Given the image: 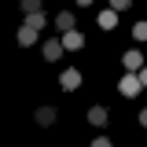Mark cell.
Wrapping results in <instances>:
<instances>
[{
	"label": "cell",
	"instance_id": "cell-1",
	"mask_svg": "<svg viewBox=\"0 0 147 147\" xmlns=\"http://www.w3.org/2000/svg\"><path fill=\"white\" fill-rule=\"evenodd\" d=\"M140 88H144L140 74H125V77L118 81V92H121V96H129V99H136V96H140Z\"/></svg>",
	"mask_w": 147,
	"mask_h": 147
},
{
	"label": "cell",
	"instance_id": "cell-2",
	"mask_svg": "<svg viewBox=\"0 0 147 147\" xmlns=\"http://www.w3.org/2000/svg\"><path fill=\"white\" fill-rule=\"evenodd\" d=\"M121 63H125V70H129V74H140V70H144V52L129 48V52L121 55Z\"/></svg>",
	"mask_w": 147,
	"mask_h": 147
},
{
	"label": "cell",
	"instance_id": "cell-3",
	"mask_svg": "<svg viewBox=\"0 0 147 147\" xmlns=\"http://www.w3.org/2000/svg\"><path fill=\"white\" fill-rule=\"evenodd\" d=\"M59 55H63V37H59V40H52V37H44V59H48V63H55Z\"/></svg>",
	"mask_w": 147,
	"mask_h": 147
},
{
	"label": "cell",
	"instance_id": "cell-4",
	"mask_svg": "<svg viewBox=\"0 0 147 147\" xmlns=\"http://www.w3.org/2000/svg\"><path fill=\"white\" fill-rule=\"evenodd\" d=\"M59 85L66 92H74L77 85H81V70H63V77H59Z\"/></svg>",
	"mask_w": 147,
	"mask_h": 147
},
{
	"label": "cell",
	"instance_id": "cell-5",
	"mask_svg": "<svg viewBox=\"0 0 147 147\" xmlns=\"http://www.w3.org/2000/svg\"><path fill=\"white\" fill-rule=\"evenodd\" d=\"M63 48H70V52H77V48H85V37L77 33V30H70V33H63Z\"/></svg>",
	"mask_w": 147,
	"mask_h": 147
},
{
	"label": "cell",
	"instance_id": "cell-6",
	"mask_svg": "<svg viewBox=\"0 0 147 147\" xmlns=\"http://www.w3.org/2000/svg\"><path fill=\"white\" fill-rule=\"evenodd\" d=\"M33 118H37V125H40V129H48V125H55V107H40V110H37V114H33Z\"/></svg>",
	"mask_w": 147,
	"mask_h": 147
},
{
	"label": "cell",
	"instance_id": "cell-7",
	"mask_svg": "<svg viewBox=\"0 0 147 147\" xmlns=\"http://www.w3.org/2000/svg\"><path fill=\"white\" fill-rule=\"evenodd\" d=\"M88 121H92V125H107V121H110L107 107H92V110H88Z\"/></svg>",
	"mask_w": 147,
	"mask_h": 147
},
{
	"label": "cell",
	"instance_id": "cell-8",
	"mask_svg": "<svg viewBox=\"0 0 147 147\" xmlns=\"http://www.w3.org/2000/svg\"><path fill=\"white\" fill-rule=\"evenodd\" d=\"M55 26H59V33H70V30H74V15H70V11L55 15Z\"/></svg>",
	"mask_w": 147,
	"mask_h": 147
},
{
	"label": "cell",
	"instance_id": "cell-9",
	"mask_svg": "<svg viewBox=\"0 0 147 147\" xmlns=\"http://www.w3.org/2000/svg\"><path fill=\"white\" fill-rule=\"evenodd\" d=\"M18 44H37V30H33V26L22 22V30H18Z\"/></svg>",
	"mask_w": 147,
	"mask_h": 147
},
{
	"label": "cell",
	"instance_id": "cell-10",
	"mask_svg": "<svg viewBox=\"0 0 147 147\" xmlns=\"http://www.w3.org/2000/svg\"><path fill=\"white\" fill-rule=\"evenodd\" d=\"M114 26H118V11L110 7V11H103V15H99V30H114Z\"/></svg>",
	"mask_w": 147,
	"mask_h": 147
},
{
	"label": "cell",
	"instance_id": "cell-11",
	"mask_svg": "<svg viewBox=\"0 0 147 147\" xmlns=\"http://www.w3.org/2000/svg\"><path fill=\"white\" fill-rule=\"evenodd\" d=\"M26 26H33L37 33H40V30H44V26H48V18L40 15V11H33V15H26Z\"/></svg>",
	"mask_w": 147,
	"mask_h": 147
},
{
	"label": "cell",
	"instance_id": "cell-12",
	"mask_svg": "<svg viewBox=\"0 0 147 147\" xmlns=\"http://www.w3.org/2000/svg\"><path fill=\"white\" fill-rule=\"evenodd\" d=\"M132 37H136V40H147V22H136V26H132Z\"/></svg>",
	"mask_w": 147,
	"mask_h": 147
},
{
	"label": "cell",
	"instance_id": "cell-13",
	"mask_svg": "<svg viewBox=\"0 0 147 147\" xmlns=\"http://www.w3.org/2000/svg\"><path fill=\"white\" fill-rule=\"evenodd\" d=\"M22 11H26V15H33V11H40V0H22Z\"/></svg>",
	"mask_w": 147,
	"mask_h": 147
},
{
	"label": "cell",
	"instance_id": "cell-14",
	"mask_svg": "<svg viewBox=\"0 0 147 147\" xmlns=\"http://www.w3.org/2000/svg\"><path fill=\"white\" fill-rule=\"evenodd\" d=\"M129 4H132V0H110V7H114V11H125Z\"/></svg>",
	"mask_w": 147,
	"mask_h": 147
},
{
	"label": "cell",
	"instance_id": "cell-15",
	"mask_svg": "<svg viewBox=\"0 0 147 147\" xmlns=\"http://www.w3.org/2000/svg\"><path fill=\"white\" fill-rule=\"evenodd\" d=\"M92 147H114V144H110L107 136H96V140H92Z\"/></svg>",
	"mask_w": 147,
	"mask_h": 147
},
{
	"label": "cell",
	"instance_id": "cell-16",
	"mask_svg": "<svg viewBox=\"0 0 147 147\" xmlns=\"http://www.w3.org/2000/svg\"><path fill=\"white\" fill-rule=\"evenodd\" d=\"M140 125H144V129H147V110H140Z\"/></svg>",
	"mask_w": 147,
	"mask_h": 147
},
{
	"label": "cell",
	"instance_id": "cell-17",
	"mask_svg": "<svg viewBox=\"0 0 147 147\" xmlns=\"http://www.w3.org/2000/svg\"><path fill=\"white\" fill-rule=\"evenodd\" d=\"M140 81H144V88H147V66H144V70H140Z\"/></svg>",
	"mask_w": 147,
	"mask_h": 147
},
{
	"label": "cell",
	"instance_id": "cell-18",
	"mask_svg": "<svg viewBox=\"0 0 147 147\" xmlns=\"http://www.w3.org/2000/svg\"><path fill=\"white\" fill-rule=\"evenodd\" d=\"M77 4H81V7H88V4H92V0H77Z\"/></svg>",
	"mask_w": 147,
	"mask_h": 147
}]
</instances>
